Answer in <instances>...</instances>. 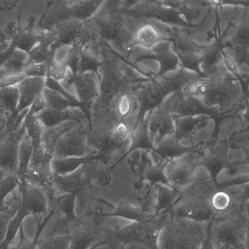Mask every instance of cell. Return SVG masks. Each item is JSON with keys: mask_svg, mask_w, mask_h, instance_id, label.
Masks as SVG:
<instances>
[{"mask_svg": "<svg viewBox=\"0 0 249 249\" xmlns=\"http://www.w3.org/2000/svg\"><path fill=\"white\" fill-rule=\"evenodd\" d=\"M29 64L28 53L15 49L10 57L0 67V79L8 75L23 73Z\"/></svg>", "mask_w": 249, "mask_h": 249, "instance_id": "obj_28", "label": "cell"}, {"mask_svg": "<svg viewBox=\"0 0 249 249\" xmlns=\"http://www.w3.org/2000/svg\"><path fill=\"white\" fill-rule=\"evenodd\" d=\"M210 198L188 197L180 194L170 209L169 214L191 222L207 223L215 216L210 204Z\"/></svg>", "mask_w": 249, "mask_h": 249, "instance_id": "obj_10", "label": "cell"}, {"mask_svg": "<svg viewBox=\"0 0 249 249\" xmlns=\"http://www.w3.org/2000/svg\"><path fill=\"white\" fill-rule=\"evenodd\" d=\"M169 216V212L166 211L147 222H132L113 228L104 227L103 239L91 249H124L133 242L142 243L152 249H158L159 233Z\"/></svg>", "mask_w": 249, "mask_h": 249, "instance_id": "obj_1", "label": "cell"}, {"mask_svg": "<svg viewBox=\"0 0 249 249\" xmlns=\"http://www.w3.org/2000/svg\"><path fill=\"white\" fill-rule=\"evenodd\" d=\"M69 233L49 236L39 238L36 249H69Z\"/></svg>", "mask_w": 249, "mask_h": 249, "instance_id": "obj_34", "label": "cell"}, {"mask_svg": "<svg viewBox=\"0 0 249 249\" xmlns=\"http://www.w3.org/2000/svg\"><path fill=\"white\" fill-rule=\"evenodd\" d=\"M85 169L86 165L69 174H53L51 187L61 193V194L76 193L79 195L87 185L88 180L90 179L86 173Z\"/></svg>", "mask_w": 249, "mask_h": 249, "instance_id": "obj_16", "label": "cell"}, {"mask_svg": "<svg viewBox=\"0 0 249 249\" xmlns=\"http://www.w3.org/2000/svg\"><path fill=\"white\" fill-rule=\"evenodd\" d=\"M248 205L232 208L214 218L211 237L215 249H248Z\"/></svg>", "mask_w": 249, "mask_h": 249, "instance_id": "obj_2", "label": "cell"}, {"mask_svg": "<svg viewBox=\"0 0 249 249\" xmlns=\"http://www.w3.org/2000/svg\"><path fill=\"white\" fill-rule=\"evenodd\" d=\"M96 213L102 218L118 217L135 222H147L157 216L145 211L140 206H133L125 200L120 201L111 212Z\"/></svg>", "mask_w": 249, "mask_h": 249, "instance_id": "obj_21", "label": "cell"}, {"mask_svg": "<svg viewBox=\"0 0 249 249\" xmlns=\"http://www.w3.org/2000/svg\"><path fill=\"white\" fill-rule=\"evenodd\" d=\"M214 218L215 216L207 223L205 233L200 239L198 249H215L211 237V231Z\"/></svg>", "mask_w": 249, "mask_h": 249, "instance_id": "obj_39", "label": "cell"}, {"mask_svg": "<svg viewBox=\"0 0 249 249\" xmlns=\"http://www.w3.org/2000/svg\"><path fill=\"white\" fill-rule=\"evenodd\" d=\"M19 102L17 85L0 89V111L7 118H12Z\"/></svg>", "mask_w": 249, "mask_h": 249, "instance_id": "obj_29", "label": "cell"}, {"mask_svg": "<svg viewBox=\"0 0 249 249\" xmlns=\"http://www.w3.org/2000/svg\"><path fill=\"white\" fill-rule=\"evenodd\" d=\"M35 116L44 129L53 128L69 121L82 124L86 118L83 112L77 107L64 110L45 107Z\"/></svg>", "mask_w": 249, "mask_h": 249, "instance_id": "obj_14", "label": "cell"}, {"mask_svg": "<svg viewBox=\"0 0 249 249\" xmlns=\"http://www.w3.org/2000/svg\"><path fill=\"white\" fill-rule=\"evenodd\" d=\"M45 81L46 78L26 77L17 85L19 102L15 114L11 120L12 122L18 113L28 108L36 98L42 94L45 88Z\"/></svg>", "mask_w": 249, "mask_h": 249, "instance_id": "obj_17", "label": "cell"}, {"mask_svg": "<svg viewBox=\"0 0 249 249\" xmlns=\"http://www.w3.org/2000/svg\"><path fill=\"white\" fill-rule=\"evenodd\" d=\"M26 77L24 73L11 74L0 79V89L15 86Z\"/></svg>", "mask_w": 249, "mask_h": 249, "instance_id": "obj_40", "label": "cell"}, {"mask_svg": "<svg viewBox=\"0 0 249 249\" xmlns=\"http://www.w3.org/2000/svg\"><path fill=\"white\" fill-rule=\"evenodd\" d=\"M5 175H6L4 174L0 169V180Z\"/></svg>", "mask_w": 249, "mask_h": 249, "instance_id": "obj_45", "label": "cell"}, {"mask_svg": "<svg viewBox=\"0 0 249 249\" xmlns=\"http://www.w3.org/2000/svg\"><path fill=\"white\" fill-rule=\"evenodd\" d=\"M19 197L13 198L5 206L0 208V244L4 240L10 221L15 214L18 205Z\"/></svg>", "mask_w": 249, "mask_h": 249, "instance_id": "obj_33", "label": "cell"}, {"mask_svg": "<svg viewBox=\"0 0 249 249\" xmlns=\"http://www.w3.org/2000/svg\"><path fill=\"white\" fill-rule=\"evenodd\" d=\"M107 118L103 124H96L91 126L88 133V146H92L103 158L104 163L107 164L112 155L119 150H122L129 141L120 142L117 141L113 135L114 117L111 119Z\"/></svg>", "mask_w": 249, "mask_h": 249, "instance_id": "obj_9", "label": "cell"}, {"mask_svg": "<svg viewBox=\"0 0 249 249\" xmlns=\"http://www.w3.org/2000/svg\"><path fill=\"white\" fill-rule=\"evenodd\" d=\"M148 116L139 122L134 131L130 135V144L127 150L115 163L107 167L110 173L127 156L133 152L138 150H149L153 148L148 133Z\"/></svg>", "mask_w": 249, "mask_h": 249, "instance_id": "obj_23", "label": "cell"}, {"mask_svg": "<svg viewBox=\"0 0 249 249\" xmlns=\"http://www.w3.org/2000/svg\"><path fill=\"white\" fill-rule=\"evenodd\" d=\"M23 130L31 140L34 147L41 144L44 128L36 118L34 113L30 109V107L23 124Z\"/></svg>", "mask_w": 249, "mask_h": 249, "instance_id": "obj_32", "label": "cell"}, {"mask_svg": "<svg viewBox=\"0 0 249 249\" xmlns=\"http://www.w3.org/2000/svg\"><path fill=\"white\" fill-rule=\"evenodd\" d=\"M164 39L151 24L145 23L134 32L132 45L150 49Z\"/></svg>", "mask_w": 249, "mask_h": 249, "instance_id": "obj_27", "label": "cell"}, {"mask_svg": "<svg viewBox=\"0 0 249 249\" xmlns=\"http://www.w3.org/2000/svg\"><path fill=\"white\" fill-rule=\"evenodd\" d=\"M32 20L26 26L21 27L18 25L8 36L10 45L14 48L28 53L29 52L41 39L43 35L36 34L34 31Z\"/></svg>", "mask_w": 249, "mask_h": 249, "instance_id": "obj_22", "label": "cell"}, {"mask_svg": "<svg viewBox=\"0 0 249 249\" xmlns=\"http://www.w3.org/2000/svg\"><path fill=\"white\" fill-rule=\"evenodd\" d=\"M95 74L88 71L75 75L72 84L77 100L89 109L99 94Z\"/></svg>", "mask_w": 249, "mask_h": 249, "instance_id": "obj_15", "label": "cell"}, {"mask_svg": "<svg viewBox=\"0 0 249 249\" xmlns=\"http://www.w3.org/2000/svg\"><path fill=\"white\" fill-rule=\"evenodd\" d=\"M189 222L169 214L159 233L158 249H198L202 236Z\"/></svg>", "mask_w": 249, "mask_h": 249, "instance_id": "obj_4", "label": "cell"}, {"mask_svg": "<svg viewBox=\"0 0 249 249\" xmlns=\"http://www.w3.org/2000/svg\"><path fill=\"white\" fill-rule=\"evenodd\" d=\"M112 132L115 140L123 142L127 141L126 138L130 135V130L125 122L119 121L114 127Z\"/></svg>", "mask_w": 249, "mask_h": 249, "instance_id": "obj_38", "label": "cell"}, {"mask_svg": "<svg viewBox=\"0 0 249 249\" xmlns=\"http://www.w3.org/2000/svg\"><path fill=\"white\" fill-rule=\"evenodd\" d=\"M122 66L116 60H108L102 63L99 70L101 71L99 101L107 111L120 95L130 90L128 79Z\"/></svg>", "mask_w": 249, "mask_h": 249, "instance_id": "obj_6", "label": "cell"}, {"mask_svg": "<svg viewBox=\"0 0 249 249\" xmlns=\"http://www.w3.org/2000/svg\"><path fill=\"white\" fill-rule=\"evenodd\" d=\"M76 193H66L52 197L49 201V209L60 214L63 224L77 223L79 219L75 212Z\"/></svg>", "mask_w": 249, "mask_h": 249, "instance_id": "obj_19", "label": "cell"}, {"mask_svg": "<svg viewBox=\"0 0 249 249\" xmlns=\"http://www.w3.org/2000/svg\"><path fill=\"white\" fill-rule=\"evenodd\" d=\"M79 124L75 121H69L54 127L44 129L41 140L42 144L53 154L54 146L60 136Z\"/></svg>", "mask_w": 249, "mask_h": 249, "instance_id": "obj_31", "label": "cell"}, {"mask_svg": "<svg viewBox=\"0 0 249 249\" xmlns=\"http://www.w3.org/2000/svg\"><path fill=\"white\" fill-rule=\"evenodd\" d=\"M6 119H7V118L4 114H3L0 111V122H1L2 121H5ZM2 124L0 123V127L1 125H2Z\"/></svg>", "mask_w": 249, "mask_h": 249, "instance_id": "obj_44", "label": "cell"}, {"mask_svg": "<svg viewBox=\"0 0 249 249\" xmlns=\"http://www.w3.org/2000/svg\"><path fill=\"white\" fill-rule=\"evenodd\" d=\"M19 140L8 137L0 142V169L5 175H16L18 167Z\"/></svg>", "mask_w": 249, "mask_h": 249, "instance_id": "obj_20", "label": "cell"}, {"mask_svg": "<svg viewBox=\"0 0 249 249\" xmlns=\"http://www.w3.org/2000/svg\"><path fill=\"white\" fill-rule=\"evenodd\" d=\"M88 133L83 123L66 131L56 142L53 152V158L61 159L88 155Z\"/></svg>", "mask_w": 249, "mask_h": 249, "instance_id": "obj_11", "label": "cell"}, {"mask_svg": "<svg viewBox=\"0 0 249 249\" xmlns=\"http://www.w3.org/2000/svg\"><path fill=\"white\" fill-rule=\"evenodd\" d=\"M55 39L54 31L43 36L28 53L29 63H47L54 57L55 50L52 49V46Z\"/></svg>", "mask_w": 249, "mask_h": 249, "instance_id": "obj_24", "label": "cell"}, {"mask_svg": "<svg viewBox=\"0 0 249 249\" xmlns=\"http://www.w3.org/2000/svg\"><path fill=\"white\" fill-rule=\"evenodd\" d=\"M10 46V41L5 38H0V54L6 51Z\"/></svg>", "mask_w": 249, "mask_h": 249, "instance_id": "obj_43", "label": "cell"}, {"mask_svg": "<svg viewBox=\"0 0 249 249\" xmlns=\"http://www.w3.org/2000/svg\"><path fill=\"white\" fill-rule=\"evenodd\" d=\"M20 184L16 175H6L0 180V208L5 206L7 197Z\"/></svg>", "mask_w": 249, "mask_h": 249, "instance_id": "obj_35", "label": "cell"}, {"mask_svg": "<svg viewBox=\"0 0 249 249\" xmlns=\"http://www.w3.org/2000/svg\"><path fill=\"white\" fill-rule=\"evenodd\" d=\"M54 214L53 210H49L48 213L42 217H35L36 228L34 237L28 239L24 231L23 224L18 232V240L15 245L11 246L8 249H36L37 243L44 229Z\"/></svg>", "mask_w": 249, "mask_h": 249, "instance_id": "obj_25", "label": "cell"}, {"mask_svg": "<svg viewBox=\"0 0 249 249\" xmlns=\"http://www.w3.org/2000/svg\"><path fill=\"white\" fill-rule=\"evenodd\" d=\"M103 0L56 1L45 14V24L54 25L59 22L76 19L91 20L104 5Z\"/></svg>", "mask_w": 249, "mask_h": 249, "instance_id": "obj_5", "label": "cell"}, {"mask_svg": "<svg viewBox=\"0 0 249 249\" xmlns=\"http://www.w3.org/2000/svg\"><path fill=\"white\" fill-rule=\"evenodd\" d=\"M102 217L95 213L94 219L90 223L74 230L70 235L69 249H91L103 238Z\"/></svg>", "mask_w": 249, "mask_h": 249, "instance_id": "obj_13", "label": "cell"}, {"mask_svg": "<svg viewBox=\"0 0 249 249\" xmlns=\"http://www.w3.org/2000/svg\"><path fill=\"white\" fill-rule=\"evenodd\" d=\"M237 199L227 191L224 188L216 191L210 198V204L214 213L215 218L226 213Z\"/></svg>", "mask_w": 249, "mask_h": 249, "instance_id": "obj_30", "label": "cell"}, {"mask_svg": "<svg viewBox=\"0 0 249 249\" xmlns=\"http://www.w3.org/2000/svg\"><path fill=\"white\" fill-rule=\"evenodd\" d=\"M34 146L25 131L19 140L18 167L16 175L20 184L25 182V177L31 160Z\"/></svg>", "mask_w": 249, "mask_h": 249, "instance_id": "obj_26", "label": "cell"}, {"mask_svg": "<svg viewBox=\"0 0 249 249\" xmlns=\"http://www.w3.org/2000/svg\"><path fill=\"white\" fill-rule=\"evenodd\" d=\"M199 158L197 152L190 151L167 159L162 168L167 183L181 193L194 181V171L199 163Z\"/></svg>", "mask_w": 249, "mask_h": 249, "instance_id": "obj_7", "label": "cell"}, {"mask_svg": "<svg viewBox=\"0 0 249 249\" xmlns=\"http://www.w3.org/2000/svg\"><path fill=\"white\" fill-rule=\"evenodd\" d=\"M124 249H152L147 245L140 243L133 242L126 245Z\"/></svg>", "mask_w": 249, "mask_h": 249, "instance_id": "obj_42", "label": "cell"}, {"mask_svg": "<svg viewBox=\"0 0 249 249\" xmlns=\"http://www.w3.org/2000/svg\"><path fill=\"white\" fill-rule=\"evenodd\" d=\"M18 0H0V11H9L15 9L18 3Z\"/></svg>", "mask_w": 249, "mask_h": 249, "instance_id": "obj_41", "label": "cell"}, {"mask_svg": "<svg viewBox=\"0 0 249 249\" xmlns=\"http://www.w3.org/2000/svg\"><path fill=\"white\" fill-rule=\"evenodd\" d=\"M47 65L48 67V76L59 83L64 80L69 71V68L64 60L57 61L54 58Z\"/></svg>", "mask_w": 249, "mask_h": 249, "instance_id": "obj_36", "label": "cell"}, {"mask_svg": "<svg viewBox=\"0 0 249 249\" xmlns=\"http://www.w3.org/2000/svg\"><path fill=\"white\" fill-rule=\"evenodd\" d=\"M17 210L8 225L0 249H8L14 241L25 218L30 215L42 217L49 212V200L44 190L26 182L20 184Z\"/></svg>", "mask_w": 249, "mask_h": 249, "instance_id": "obj_3", "label": "cell"}, {"mask_svg": "<svg viewBox=\"0 0 249 249\" xmlns=\"http://www.w3.org/2000/svg\"><path fill=\"white\" fill-rule=\"evenodd\" d=\"M96 34L104 39L124 47L131 38V25L123 12H114L92 20Z\"/></svg>", "mask_w": 249, "mask_h": 249, "instance_id": "obj_8", "label": "cell"}, {"mask_svg": "<svg viewBox=\"0 0 249 249\" xmlns=\"http://www.w3.org/2000/svg\"><path fill=\"white\" fill-rule=\"evenodd\" d=\"M95 161H101L104 163L103 158L93 150L83 157H71L61 159L53 158L51 161L52 173L65 175L73 173L81 167Z\"/></svg>", "mask_w": 249, "mask_h": 249, "instance_id": "obj_18", "label": "cell"}, {"mask_svg": "<svg viewBox=\"0 0 249 249\" xmlns=\"http://www.w3.org/2000/svg\"><path fill=\"white\" fill-rule=\"evenodd\" d=\"M23 73L27 77L45 78L48 76V67L46 63H30Z\"/></svg>", "mask_w": 249, "mask_h": 249, "instance_id": "obj_37", "label": "cell"}, {"mask_svg": "<svg viewBox=\"0 0 249 249\" xmlns=\"http://www.w3.org/2000/svg\"><path fill=\"white\" fill-rule=\"evenodd\" d=\"M53 154L42 145L34 147L25 182L43 188L51 187L52 172L51 161Z\"/></svg>", "mask_w": 249, "mask_h": 249, "instance_id": "obj_12", "label": "cell"}]
</instances>
